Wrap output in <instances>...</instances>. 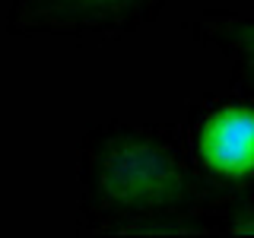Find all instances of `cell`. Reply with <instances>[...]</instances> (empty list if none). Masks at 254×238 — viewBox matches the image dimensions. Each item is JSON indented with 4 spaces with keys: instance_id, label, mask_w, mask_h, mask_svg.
<instances>
[{
    "instance_id": "obj_1",
    "label": "cell",
    "mask_w": 254,
    "mask_h": 238,
    "mask_svg": "<svg viewBox=\"0 0 254 238\" xmlns=\"http://www.w3.org/2000/svg\"><path fill=\"white\" fill-rule=\"evenodd\" d=\"M99 187L121 206H169L188 194V178L162 143L118 137L99 156Z\"/></svg>"
},
{
    "instance_id": "obj_2",
    "label": "cell",
    "mask_w": 254,
    "mask_h": 238,
    "mask_svg": "<svg viewBox=\"0 0 254 238\" xmlns=\"http://www.w3.org/2000/svg\"><path fill=\"white\" fill-rule=\"evenodd\" d=\"M197 153L210 172L222 178L254 175V108L226 105L216 108L197 130Z\"/></svg>"
},
{
    "instance_id": "obj_3",
    "label": "cell",
    "mask_w": 254,
    "mask_h": 238,
    "mask_svg": "<svg viewBox=\"0 0 254 238\" xmlns=\"http://www.w3.org/2000/svg\"><path fill=\"white\" fill-rule=\"evenodd\" d=\"M54 16H111L130 6L133 0H38Z\"/></svg>"
},
{
    "instance_id": "obj_4",
    "label": "cell",
    "mask_w": 254,
    "mask_h": 238,
    "mask_svg": "<svg viewBox=\"0 0 254 238\" xmlns=\"http://www.w3.org/2000/svg\"><path fill=\"white\" fill-rule=\"evenodd\" d=\"M235 48L245 51L248 58H254V26H245V29L235 32Z\"/></svg>"
}]
</instances>
